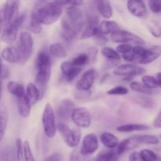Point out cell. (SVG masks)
<instances>
[{"label": "cell", "instance_id": "obj_46", "mask_svg": "<svg viewBox=\"0 0 161 161\" xmlns=\"http://www.w3.org/2000/svg\"><path fill=\"white\" fill-rule=\"evenodd\" d=\"M149 8L153 14L161 12V0H148Z\"/></svg>", "mask_w": 161, "mask_h": 161}, {"label": "cell", "instance_id": "obj_8", "mask_svg": "<svg viewBox=\"0 0 161 161\" xmlns=\"http://www.w3.org/2000/svg\"><path fill=\"white\" fill-rule=\"evenodd\" d=\"M111 37L112 41L116 43H128L135 44V45H143L144 40L137 35L130 32L125 30H116L112 32Z\"/></svg>", "mask_w": 161, "mask_h": 161}, {"label": "cell", "instance_id": "obj_25", "mask_svg": "<svg viewBox=\"0 0 161 161\" xmlns=\"http://www.w3.org/2000/svg\"><path fill=\"white\" fill-rule=\"evenodd\" d=\"M150 127L146 124H123V125L118 126L116 130L119 132H124V133H129V132L134 131H142V130H149Z\"/></svg>", "mask_w": 161, "mask_h": 161}, {"label": "cell", "instance_id": "obj_26", "mask_svg": "<svg viewBox=\"0 0 161 161\" xmlns=\"http://www.w3.org/2000/svg\"><path fill=\"white\" fill-rule=\"evenodd\" d=\"M7 90L11 94L15 96L17 98L22 97L25 94V90L23 85L18 82L14 81V80L8 82Z\"/></svg>", "mask_w": 161, "mask_h": 161}, {"label": "cell", "instance_id": "obj_16", "mask_svg": "<svg viewBox=\"0 0 161 161\" xmlns=\"http://www.w3.org/2000/svg\"><path fill=\"white\" fill-rule=\"evenodd\" d=\"M61 71L67 82H72L81 72L82 68L75 66L72 61H64L61 64Z\"/></svg>", "mask_w": 161, "mask_h": 161}, {"label": "cell", "instance_id": "obj_32", "mask_svg": "<svg viewBox=\"0 0 161 161\" xmlns=\"http://www.w3.org/2000/svg\"><path fill=\"white\" fill-rule=\"evenodd\" d=\"M130 87L133 91L137 93H140V94H146V95L153 94L152 90L149 89V88H147L146 86H145L142 83H139V82L138 81L130 82Z\"/></svg>", "mask_w": 161, "mask_h": 161}, {"label": "cell", "instance_id": "obj_53", "mask_svg": "<svg viewBox=\"0 0 161 161\" xmlns=\"http://www.w3.org/2000/svg\"><path fill=\"white\" fill-rule=\"evenodd\" d=\"M61 160V156L58 153H53L47 157L45 161H60Z\"/></svg>", "mask_w": 161, "mask_h": 161}, {"label": "cell", "instance_id": "obj_57", "mask_svg": "<svg viewBox=\"0 0 161 161\" xmlns=\"http://www.w3.org/2000/svg\"><path fill=\"white\" fill-rule=\"evenodd\" d=\"M39 1L40 2H50V1H52V0H39ZM53 1H54V0H53Z\"/></svg>", "mask_w": 161, "mask_h": 161}, {"label": "cell", "instance_id": "obj_5", "mask_svg": "<svg viewBox=\"0 0 161 161\" xmlns=\"http://www.w3.org/2000/svg\"><path fill=\"white\" fill-rule=\"evenodd\" d=\"M57 130L62 136L66 146L70 148H75L79 146L81 139V131L79 128H70L64 123L57 124Z\"/></svg>", "mask_w": 161, "mask_h": 161}, {"label": "cell", "instance_id": "obj_41", "mask_svg": "<svg viewBox=\"0 0 161 161\" xmlns=\"http://www.w3.org/2000/svg\"><path fill=\"white\" fill-rule=\"evenodd\" d=\"M87 157H88L83 155L80 152V149H77L75 147L71 153L70 157H69V161H86L87 160Z\"/></svg>", "mask_w": 161, "mask_h": 161}, {"label": "cell", "instance_id": "obj_50", "mask_svg": "<svg viewBox=\"0 0 161 161\" xmlns=\"http://www.w3.org/2000/svg\"><path fill=\"white\" fill-rule=\"evenodd\" d=\"M123 58L124 59V61H127V62H137V59H136V57L132 53V52H130V53H124L123 54Z\"/></svg>", "mask_w": 161, "mask_h": 161}, {"label": "cell", "instance_id": "obj_22", "mask_svg": "<svg viewBox=\"0 0 161 161\" xmlns=\"http://www.w3.org/2000/svg\"><path fill=\"white\" fill-rule=\"evenodd\" d=\"M31 103L26 95H24L17 98V110L20 116L27 118L31 114Z\"/></svg>", "mask_w": 161, "mask_h": 161}, {"label": "cell", "instance_id": "obj_55", "mask_svg": "<svg viewBox=\"0 0 161 161\" xmlns=\"http://www.w3.org/2000/svg\"><path fill=\"white\" fill-rule=\"evenodd\" d=\"M2 96H3V87H2V83L0 82V101L2 99Z\"/></svg>", "mask_w": 161, "mask_h": 161}, {"label": "cell", "instance_id": "obj_6", "mask_svg": "<svg viewBox=\"0 0 161 161\" xmlns=\"http://www.w3.org/2000/svg\"><path fill=\"white\" fill-rule=\"evenodd\" d=\"M42 123L43 127V131L46 136L52 138L56 135L57 124L55 119V114L51 104L47 103L44 107L42 116Z\"/></svg>", "mask_w": 161, "mask_h": 161}, {"label": "cell", "instance_id": "obj_12", "mask_svg": "<svg viewBox=\"0 0 161 161\" xmlns=\"http://www.w3.org/2000/svg\"><path fill=\"white\" fill-rule=\"evenodd\" d=\"M97 72L94 69L86 70L75 83V88L80 91H89L95 81Z\"/></svg>", "mask_w": 161, "mask_h": 161}, {"label": "cell", "instance_id": "obj_31", "mask_svg": "<svg viewBox=\"0 0 161 161\" xmlns=\"http://www.w3.org/2000/svg\"><path fill=\"white\" fill-rule=\"evenodd\" d=\"M101 53L103 55V57H105V58H107L108 61H112V62L113 61H118L119 62V60H120L119 53L116 50L109 47H103L101 50Z\"/></svg>", "mask_w": 161, "mask_h": 161}, {"label": "cell", "instance_id": "obj_52", "mask_svg": "<svg viewBox=\"0 0 161 161\" xmlns=\"http://www.w3.org/2000/svg\"><path fill=\"white\" fill-rule=\"evenodd\" d=\"M153 127L156 128H161V110L153 120Z\"/></svg>", "mask_w": 161, "mask_h": 161}, {"label": "cell", "instance_id": "obj_38", "mask_svg": "<svg viewBox=\"0 0 161 161\" xmlns=\"http://www.w3.org/2000/svg\"><path fill=\"white\" fill-rule=\"evenodd\" d=\"M137 102H138V105L146 108H153L155 105V102L152 98H149V97H146V96H139V97H138Z\"/></svg>", "mask_w": 161, "mask_h": 161}, {"label": "cell", "instance_id": "obj_36", "mask_svg": "<svg viewBox=\"0 0 161 161\" xmlns=\"http://www.w3.org/2000/svg\"><path fill=\"white\" fill-rule=\"evenodd\" d=\"M148 28L153 36H154L155 38L161 37V25L160 23L155 21V20H152L148 24Z\"/></svg>", "mask_w": 161, "mask_h": 161}, {"label": "cell", "instance_id": "obj_51", "mask_svg": "<svg viewBox=\"0 0 161 161\" xmlns=\"http://www.w3.org/2000/svg\"><path fill=\"white\" fill-rule=\"evenodd\" d=\"M87 51H88L87 54L89 55V58H90V61H95L96 57H97V48H95V47H91V48L88 49Z\"/></svg>", "mask_w": 161, "mask_h": 161}, {"label": "cell", "instance_id": "obj_34", "mask_svg": "<svg viewBox=\"0 0 161 161\" xmlns=\"http://www.w3.org/2000/svg\"><path fill=\"white\" fill-rule=\"evenodd\" d=\"M142 83L145 86H146V87L150 90L158 87V83H157V79H156V77L152 76V75H144L142 78Z\"/></svg>", "mask_w": 161, "mask_h": 161}, {"label": "cell", "instance_id": "obj_2", "mask_svg": "<svg viewBox=\"0 0 161 161\" xmlns=\"http://www.w3.org/2000/svg\"><path fill=\"white\" fill-rule=\"evenodd\" d=\"M63 13V6L56 2H42L37 4L31 13V19L42 25H50L57 21Z\"/></svg>", "mask_w": 161, "mask_h": 161}, {"label": "cell", "instance_id": "obj_27", "mask_svg": "<svg viewBox=\"0 0 161 161\" xmlns=\"http://www.w3.org/2000/svg\"><path fill=\"white\" fill-rule=\"evenodd\" d=\"M98 29L102 34L106 36L119 29V26L114 20H102L98 25Z\"/></svg>", "mask_w": 161, "mask_h": 161}, {"label": "cell", "instance_id": "obj_42", "mask_svg": "<svg viewBox=\"0 0 161 161\" xmlns=\"http://www.w3.org/2000/svg\"><path fill=\"white\" fill-rule=\"evenodd\" d=\"M16 157H17V161H25L23 142L20 138H17L16 140Z\"/></svg>", "mask_w": 161, "mask_h": 161}, {"label": "cell", "instance_id": "obj_54", "mask_svg": "<svg viewBox=\"0 0 161 161\" xmlns=\"http://www.w3.org/2000/svg\"><path fill=\"white\" fill-rule=\"evenodd\" d=\"M156 79H157V80L158 86H160V87H161V72H159V73H157Z\"/></svg>", "mask_w": 161, "mask_h": 161}, {"label": "cell", "instance_id": "obj_17", "mask_svg": "<svg viewBox=\"0 0 161 161\" xmlns=\"http://www.w3.org/2000/svg\"><path fill=\"white\" fill-rule=\"evenodd\" d=\"M75 108V103L69 98H64L58 105L57 113L60 119L67 120L71 118L72 111Z\"/></svg>", "mask_w": 161, "mask_h": 161}, {"label": "cell", "instance_id": "obj_44", "mask_svg": "<svg viewBox=\"0 0 161 161\" xmlns=\"http://www.w3.org/2000/svg\"><path fill=\"white\" fill-rule=\"evenodd\" d=\"M28 28H29V31H31V33H34V34H40L42 32V25H41L39 22H38L37 20H32L31 19L30 20V24L29 26H28Z\"/></svg>", "mask_w": 161, "mask_h": 161}, {"label": "cell", "instance_id": "obj_1", "mask_svg": "<svg viewBox=\"0 0 161 161\" xmlns=\"http://www.w3.org/2000/svg\"><path fill=\"white\" fill-rule=\"evenodd\" d=\"M85 26V17L79 6H68L61 18V28L67 40L80 36Z\"/></svg>", "mask_w": 161, "mask_h": 161}, {"label": "cell", "instance_id": "obj_14", "mask_svg": "<svg viewBox=\"0 0 161 161\" xmlns=\"http://www.w3.org/2000/svg\"><path fill=\"white\" fill-rule=\"evenodd\" d=\"M21 0H6L3 11V20L6 24L12 21L18 16Z\"/></svg>", "mask_w": 161, "mask_h": 161}, {"label": "cell", "instance_id": "obj_59", "mask_svg": "<svg viewBox=\"0 0 161 161\" xmlns=\"http://www.w3.org/2000/svg\"><path fill=\"white\" fill-rule=\"evenodd\" d=\"M160 139H161V135H160Z\"/></svg>", "mask_w": 161, "mask_h": 161}, {"label": "cell", "instance_id": "obj_20", "mask_svg": "<svg viewBox=\"0 0 161 161\" xmlns=\"http://www.w3.org/2000/svg\"><path fill=\"white\" fill-rule=\"evenodd\" d=\"M96 9L103 17L109 19L113 16V8L108 0H94Z\"/></svg>", "mask_w": 161, "mask_h": 161}, {"label": "cell", "instance_id": "obj_19", "mask_svg": "<svg viewBox=\"0 0 161 161\" xmlns=\"http://www.w3.org/2000/svg\"><path fill=\"white\" fill-rule=\"evenodd\" d=\"M161 55V46H153L150 48L147 49L144 56L138 61V63L141 64H148L153 62L154 61L160 58Z\"/></svg>", "mask_w": 161, "mask_h": 161}, {"label": "cell", "instance_id": "obj_47", "mask_svg": "<svg viewBox=\"0 0 161 161\" xmlns=\"http://www.w3.org/2000/svg\"><path fill=\"white\" fill-rule=\"evenodd\" d=\"M132 46L131 44L128 43H120L119 45H118L116 47V50L119 53H121V54H124V53H127L131 52L132 50Z\"/></svg>", "mask_w": 161, "mask_h": 161}, {"label": "cell", "instance_id": "obj_33", "mask_svg": "<svg viewBox=\"0 0 161 161\" xmlns=\"http://www.w3.org/2000/svg\"><path fill=\"white\" fill-rule=\"evenodd\" d=\"M140 153L145 161H161V157L151 149H144L140 151Z\"/></svg>", "mask_w": 161, "mask_h": 161}, {"label": "cell", "instance_id": "obj_35", "mask_svg": "<svg viewBox=\"0 0 161 161\" xmlns=\"http://www.w3.org/2000/svg\"><path fill=\"white\" fill-rule=\"evenodd\" d=\"M72 62L74 65L79 66V67L85 65V64H88L90 62L89 55L87 54V53H80L72 60Z\"/></svg>", "mask_w": 161, "mask_h": 161}, {"label": "cell", "instance_id": "obj_29", "mask_svg": "<svg viewBox=\"0 0 161 161\" xmlns=\"http://www.w3.org/2000/svg\"><path fill=\"white\" fill-rule=\"evenodd\" d=\"M135 141L138 143V145H157L160 142L158 137L156 135H135L133 136Z\"/></svg>", "mask_w": 161, "mask_h": 161}, {"label": "cell", "instance_id": "obj_49", "mask_svg": "<svg viewBox=\"0 0 161 161\" xmlns=\"http://www.w3.org/2000/svg\"><path fill=\"white\" fill-rule=\"evenodd\" d=\"M129 161H145L144 159L142 157L140 152H135L131 153L129 156Z\"/></svg>", "mask_w": 161, "mask_h": 161}, {"label": "cell", "instance_id": "obj_40", "mask_svg": "<svg viewBox=\"0 0 161 161\" xmlns=\"http://www.w3.org/2000/svg\"><path fill=\"white\" fill-rule=\"evenodd\" d=\"M23 149H24V159L25 161H36L35 157L31 152V146L28 141H25L23 143Z\"/></svg>", "mask_w": 161, "mask_h": 161}, {"label": "cell", "instance_id": "obj_24", "mask_svg": "<svg viewBox=\"0 0 161 161\" xmlns=\"http://www.w3.org/2000/svg\"><path fill=\"white\" fill-rule=\"evenodd\" d=\"M100 141L102 145L108 149H115L119 144L117 137L110 132H103L100 136Z\"/></svg>", "mask_w": 161, "mask_h": 161}, {"label": "cell", "instance_id": "obj_15", "mask_svg": "<svg viewBox=\"0 0 161 161\" xmlns=\"http://www.w3.org/2000/svg\"><path fill=\"white\" fill-rule=\"evenodd\" d=\"M127 8L129 13L138 18H144L147 16V8L142 0H128Z\"/></svg>", "mask_w": 161, "mask_h": 161}, {"label": "cell", "instance_id": "obj_39", "mask_svg": "<svg viewBox=\"0 0 161 161\" xmlns=\"http://www.w3.org/2000/svg\"><path fill=\"white\" fill-rule=\"evenodd\" d=\"M129 93L128 89L124 86H116L108 91L107 94L108 95H116V96H123L127 95Z\"/></svg>", "mask_w": 161, "mask_h": 161}, {"label": "cell", "instance_id": "obj_56", "mask_svg": "<svg viewBox=\"0 0 161 161\" xmlns=\"http://www.w3.org/2000/svg\"><path fill=\"white\" fill-rule=\"evenodd\" d=\"M2 71H3V64H2L1 59H0V76H1L2 74Z\"/></svg>", "mask_w": 161, "mask_h": 161}, {"label": "cell", "instance_id": "obj_3", "mask_svg": "<svg viewBox=\"0 0 161 161\" xmlns=\"http://www.w3.org/2000/svg\"><path fill=\"white\" fill-rule=\"evenodd\" d=\"M36 73L35 81L40 92H44L51 76L52 62L50 55L46 50H41L36 58Z\"/></svg>", "mask_w": 161, "mask_h": 161}, {"label": "cell", "instance_id": "obj_45", "mask_svg": "<svg viewBox=\"0 0 161 161\" xmlns=\"http://www.w3.org/2000/svg\"><path fill=\"white\" fill-rule=\"evenodd\" d=\"M54 2L62 6H80L83 4V0H54Z\"/></svg>", "mask_w": 161, "mask_h": 161}, {"label": "cell", "instance_id": "obj_9", "mask_svg": "<svg viewBox=\"0 0 161 161\" xmlns=\"http://www.w3.org/2000/svg\"><path fill=\"white\" fill-rule=\"evenodd\" d=\"M146 72V70L144 68L139 67L130 63L119 64L113 70V74L115 75L124 77V79H132L135 76L142 75Z\"/></svg>", "mask_w": 161, "mask_h": 161}, {"label": "cell", "instance_id": "obj_37", "mask_svg": "<svg viewBox=\"0 0 161 161\" xmlns=\"http://www.w3.org/2000/svg\"><path fill=\"white\" fill-rule=\"evenodd\" d=\"M8 116L5 111H0V142L3 140L7 126Z\"/></svg>", "mask_w": 161, "mask_h": 161}, {"label": "cell", "instance_id": "obj_10", "mask_svg": "<svg viewBox=\"0 0 161 161\" xmlns=\"http://www.w3.org/2000/svg\"><path fill=\"white\" fill-rule=\"evenodd\" d=\"M71 119L74 124L80 128H87L91 126L92 121L91 113L84 107L74 108L71 115Z\"/></svg>", "mask_w": 161, "mask_h": 161}, {"label": "cell", "instance_id": "obj_48", "mask_svg": "<svg viewBox=\"0 0 161 161\" xmlns=\"http://www.w3.org/2000/svg\"><path fill=\"white\" fill-rule=\"evenodd\" d=\"M94 40L96 41V42H97V44H99V45H103V44L107 42V38L105 37V35L102 34L100 31H98V32L94 36Z\"/></svg>", "mask_w": 161, "mask_h": 161}, {"label": "cell", "instance_id": "obj_18", "mask_svg": "<svg viewBox=\"0 0 161 161\" xmlns=\"http://www.w3.org/2000/svg\"><path fill=\"white\" fill-rule=\"evenodd\" d=\"M1 56L3 60L11 64L20 63V54L17 47L9 46L3 50Z\"/></svg>", "mask_w": 161, "mask_h": 161}, {"label": "cell", "instance_id": "obj_11", "mask_svg": "<svg viewBox=\"0 0 161 161\" xmlns=\"http://www.w3.org/2000/svg\"><path fill=\"white\" fill-rule=\"evenodd\" d=\"M99 20L97 15L94 14H87L85 17V26L80 34V39H86L94 37L99 31Z\"/></svg>", "mask_w": 161, "mask_h": 161}, {"label": "cell", "instance_id": "obj_7", "mask_svg": "<svg viewBox=\"0 0 161 161\" xmlns=\"http://www.w3.org/2000/svg\"><path fill=\"white\" fill-rule=\"evenodd\" d=\"M20 54V63L24 64L30 58L34 50V39L29 31H22L17 45Z\"/></svg>", "mask_w": 161, "mask_h": 161}, {"label": "cell", "instance_id": "obj_4", "mask_svg": "<svg viewBox=\"0 0 161 161\" xmlns=\"http://www.w3.org/2000/svg\"><path fill=\"white\" fill-rule=\"evenodd\" d=\"M25 17H26L25 14H22L15 17L12 21L6 24V28L3 29L2 32L1 39L3 42H4L5 43L10 44V45L16 42L19 28L25 21Z\"/></svg>", "mask_w": 161, "mask_h": 161}, {"label": "cell", "instance_id": "obj_30", "mask_svg": "<svg viewBox=\"0 0 161 161\" xmlns=\"http://www.w3.org/2000/svg\"><path fill=\"white\" fill-rule=\"evenodd\" d=\"M119 155L116 151L109 149V150L102 151L96 157L95 161H118Z\"/></svg>", "mask_w": 161, "mask_h": 161}, {"label": "cell", "instance_id": "obj_13", "mask_svg": "<svg viewBox=\"0 0 161 161\" xmlns=\"http://www.w3.org/2000/svg\"><path fill=\"white\" fill-rule=\"evenodd\" d=\"M98 138L95 134L90 133L83 138L80 152L86 157H90L98 149Z\"/></svg>", "mask_w": 161, "mask_h": 161}, {"label": "cell", "instance_id": "obj_23", "mask_svg": "<svg viewBox=\"0 0 161 161\" xmlns=\"http://www.w3.org/2000/svg\"><path fill=\"white\" fill-rule=\"evenodd\" d=\"M25 95L28 97L31 105H36L42 96L38 86L33 83H29L27 85Z\"/></svg>", "mask_w": 161, "mask_h": 161}, {"label": "cell", "instance_id": "obj_21", "mask_svg": "<svg viewBox=\"0 0 161 161\" xmlns=\"http://www.w3.org/2000/svg\"><path fill=\"white\" fill-rule=\"evenodd\" d=\"M138 146H139L138 143L135 141V139L132 136L130 138L122 140L120 142H119L117 147H116V153H117L118 155L120 156L124 153L132 150V149H135Z\"/></svg>", "mask_w": 161, "mask_h": 161}, {"label": "cell", "instance_id": "obj_28", "mask_svg": "<svg viewBox=\"0 0 161 161\" xmlns=\"http://www.w3.org/2000/svg\"><path fill=\"white\" fill-rule=\"evenodd\" d=\"M50 53L53 57L59 59H62L67 57V51L64 46L60 42H53L49 47Z\"/></svg>", "mask_w": 161, "mask_h": 161}, {"label": "cell", "instance_id": "obj_43", "mask_svg": "<svg viewBox=\"0 0 161 161\" xmlns=\"http://www.w3.org/2000/svg\"><path fill=\"white\" fill-rule=\"evenodd\" d=\"M146 50H147V49L143 47L142 45H135L132 47L131 52L136 57L137 62H138V61L144 56L145 53H146Z\"/></svg>", "mask_w": 161, "mask_h": 161}, {"label": "cell", "instance_id": "obj_58", "mask_svg": "<svg viewBox=\"0 0 161 161\" xmlns=\"http://www.w3.org/2000/svg\"><path fill=\"white\" fill-rule=\"evenodd\" d=\"M0 20H3V15H2L1 12H0Z\"/></svg>", "mask_w": 161, "mask_h": 161}]
</instances>
